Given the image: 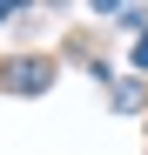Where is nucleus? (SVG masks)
<instances>
[{
	"label": "nucleus",
	"mask_w": 148,
	"mask_h": 155,
	"mask_svg": "<svg viewBox=\"0 0 148 155\" xmlns=\"http://www.w3.org/2000/svg\"><path fill=\"white\" fill-rule=\"evenodd\" d=\"M47 81H54L47 61H14V68H7V88H14V94H34V88H47Z\"/></svg>",
	"instance_id": "f257e3e1"
}]
</instances>
